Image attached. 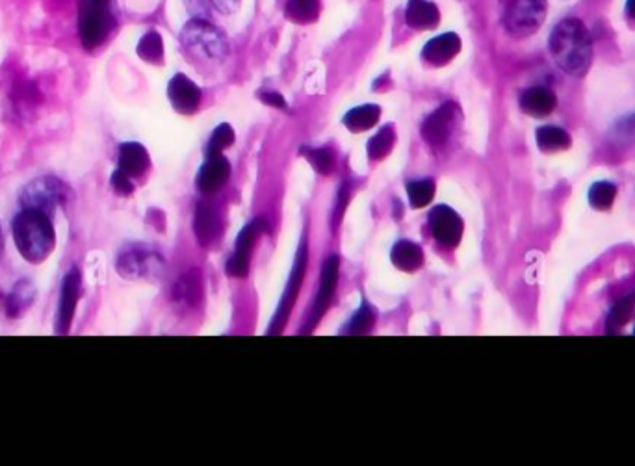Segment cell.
<instances>
[{"label":"cell","instance_id":"8fae6325","mask_svg":"<svg viewBox=\"0 0 635 466\" xmlns=\"http://www.w3.org/2000/svg\"><path fill=\"white\" fill-rule=\"evenodd\" d=\"M270 229L268 221L255 220L247 225L242 233L238 234L236 240V251H234L233 259L227 262V272L233 277H246L249 272V257L253 251V244L257 240V236L266 233Z\"/></svg>","mask_w":635,"mask_h":466},{"label":"cell","instance_id":"836d02e7","mask_svg":"<svg viewBox=\"0 0 635 466\" xmlns=\"http://www.w3.org/2000/svg\"><path fill=\"white\" fill-rule=\"evenodd\" d=\"M305 156L309 158L312 168L327 175L333 169V156L327 149H303Z\"/></svg>","mask_w":635,"mask_h":466},{"label":"cell","instance_id":"e0dca14e","mask_svg":"<svg viewBox=\"0 0 635 466\" xmlns=\"http://www.w3.org/2000/svg\"><path fill=\"white\" fill-rule=\"evenodd\" d=\"M519 103L524 114L532 117H546L556 110L558 97L554 91L548 90L545 86H535L530 90L522 91Z\"/></svg>","mask_w":635,"mask_h":466},{"label":"cell","instance_id":"4dcf8cb0","mask_svg":"<svg viewBox=\"0 0 635 466\" xmlns=\"http://www.w3.org/2000/svg\"><path fill=\"white\" fill-rule=\"evenodd\" d=\"M407 194H409L411 207H426V205L431 203V199L435 195V182L431 181V179L409 182L407 184Z\"/></svg>","mask_w":635,"mask_h":466},{"label":"cell","instance_id":"7402d4cb","mask_svg":"<svg viewBox=\"0 0 635 466\" xmlns=\"http://www.w3.org/2000/svg\"><path fill=\"white\" fill-rule=\"evenodd\" d=\"M390 259L394 262V266L403 272H416L424 264V251L415 242L402 240L392 247Z\"/></svg>","mask_w":635,"mask_h":466},{"label":"cell","instance_id":"8d00e7d4","mask_svg":"<svg viewBox=\"0 0 635 466\" xmlns=\"http://www.w3.org/2000/svg\"><path fill=\"white\" fill-rule=\"evenodd\" d=\"M240 2L242 0H210V4L223 15H231V13L236 12L240 8Z\"/></svg>","mask_w":635,"mask_h":466},{"label":"cell","instance_id":"cb8c5ba5","mask_svg":"<svg viewBox=\"0 0 635 466\" xmlns=\"http://www.w3.org/2000/svg\"><path fill=\"white\" fill-rule=\"evenodd\" d=\"M381 117V108L377 104H363L350 110L344 117V125L351 132H364V130L372 129L377 125Z\"/></svg>","mask_w":635,"mask_h":466},{"label":"cell","instance_id":"484cf974","mask_svg":"<svg viewBox=\"0 0 635 466\" xmlns=\"http://www.w3.org/2000/svg\"><path fill=\"white\" fill-rule=\"evenodd\" d=\"M138 56L149 64H162L164 60V43L156 30L147 32L138 43Z\"/></svg>","mask_w":635,"mask_h":466},{"label":"cell","instance_id":"9c48e42d","mask_svg":"<svg viewBox=\"0 0 635 466\" xmlns=\"http://www.w3.org/2000/svg\"><path fill=\"white\" fill-rule=\"evenodd\" d=\"M459 106L455 103L442 104L422 125V136L431 147H442L450 142L459 121Z\"/></svg>","mask_w":635,"mask_h":466},{"label":"cell","instance_id":"d6a6232c","mask_svg":"<svg viewBox=\"0 0 635 466\" xmlns=\"http://www.w3.org/2000/svg\"><path fill=\"white\" fill-rule=\"evenodd\" d=\"M234 143V130L231 125L223 123L218 129L214 130V134L210 136V142L207 145L208 156L221 155V151H225L227 147H231Z\"/></svg>","mask_w":635,"mask_h":466},{"label":"cell","instance_id":"30bf717a","mask_svg":"<svg viewBox=\"0 0 635 466\" xmlns=\"http://www.w3.org/2000/svg\"><path fill=\"white\" fill-rule=\"evenodd\" d=\"M429 229L442 246L455 247L463 238V220L454 208L435 207L429 212Z\"/></svg>","mask_w":635,"mask_h":466},{"label":"cell","instance_id":"44dd1931","mask_svg":"<svg viewBox=\"0 0 635 466\" xmlns=\"http://www.w3.org/2000/svg\"><path fill=\"white\" fill-rule=\"evenodd\" d=\"M441 21L439 8L429 0H409L405 8V23L415 30L435 28Z\"/></svg>","mask_w":635,"mask_h":466},{"label":"cell","instance_id":"5b68a950","mask_svg":"<svg viewBox=\"0 0 635 466\" xmlns=\"http://www.w3.org/2000/svg\"><path fill=\"white\" fill-rule=\"evenodd\" d=\"M546 0H511L507 6L504 25L515 38H528L545 23Z\"/></svg>","mask_w":635,"mask_h":466},{"label":"cell","instance_id":"277c9868","mask_svg":"<svg viewBox=\"0 0 635 466\" xmlns=\"http://www.w3.org/2000/svg\"><path fill=\"white\" fill-rule=\"evenodd\" d=\"M182 41L188 51L205 60H221L229 51L223 34L205 19H194L184 26Z\"/></svg>","mask_w":635,"mask_h":466},{"label":"cell","instance_id":"7a4b0ae2","mask_svg":"<svg viewBox=\"0 0 635 466\" xmlns=\"http://www.w3.org/2000/svg\"><path fill=\"white\" fill-rule=\"evenodd\" d=\"M12 234L17 251L30 264H39L47 259L56 244L51 216L34 208H23L15 216Z\"/></svg>","mask_w":635,"mask_h":466},{"label":"cell","instance_id":"f35d334b","mask_svg":"<svg viewBox=\"0 0 635 466\" xmlns=\"http://www.w3.org/2000/svg\"><path fill=\"white\" fill-rule=\"evenodd\" d=\"M626 13H628V17L635 19V0H628V2H626Z\"/></svg>","mask_w":635,"mask_h":466},{"label":"cell","instance_id":"8992f818","mask_svg":"<svg viewBox=\"0 0 635 466\" xmlns=\"http://www.w3.org/2000/svg\"><path fill=\"white\" fill-rule=\"evenodd\" d=\"M69 197V190L64 182L56 177H39L36 181L26 184L21 194V207L34 208L47 216L54 214V210L62 207Z\"/></svg>","mask_w":635,"mask_h":466},{"label":"cell","instance_id":"5bb4252c","mask_svg":"<svg viewBox=\"0 0 635 466\" xmlns=\"http://www.w3.org/2000/svg\"><path fill=\"white\" fill-rule=\"evenodd\" d=\"M168 97L177 112L194 114L201 103V90L190 78L179 73L169 80Z\"/></svg>","mask_w":635,"mask_h":466},{"label":"cell","instance_id":"6da1fadb","mask_svg":"<svg viewBox=\"0 0 635 466\" xmlns=\"http://www.w3.org/2000/svg\"><path fill=\"white\" fill-rule=\"evenodd\" d=\"M548 49L559 69L572 77H584L593 62V39L587 26L574 17H567L554 26Z\"/></svg>","mask_w":635,"mask_h":466},{"label":"cell","instance_id":"4fadbf2b","mask_svg":"<svg viewBox=\"0 0 635 466\" xmlns=\"http://www.w3.org/2000/svg\"><path fill=\"white\" fill-rule=\"evenodd\" d=\"M338 266H340V260L338 257H329L325 260L324 270H322V281H320V288H318V296L312 303L311 318H309V324L303 329L305 333H311L312 329L318 325V322L322 320L325 311L329 309L331 305V299L335 294V288L338 283Z\"/></svg>","mask_w":635,"mask_h":466},{"label":"cell","instance_id":"f546056e","mask_svg":"<svg viewBox=\"0 0 635 466\" xmlns=\"http://www.w3.org/2000/svg\"><path fill=\"white\" fill-rule=\"evenodd\" d=\"M394 142H396V130L387 125V127L379 130L376 136L368 142V155H370L372 160L385 158V156L389 155L390 149L394 147Z\"/></svg>","mask_w":635,"mask_h":466},{"label":"cell","instance_id":"d4e9b609","mask_svg":"<svg viewBox=\"0 0 635 466\" xmlns=\"http://www.w3.org/2000/svg\"><path fill=\"white\" fill-rule=\"evenodd\" d=\"M34 298H36L34 285L30 281H19L13 286L12 294L6 298V314L10 318L21 316L26 309H30Z\"/></svg>","mask_w":635,"mask_h":466},{"label":"cell","instance_id":"9a60e30c","mask_svg":"<svg viewBox=\"0 0 635 466\" xmlns=\"http://www.w3.org/2000/svg\"><path fill=\"white\" fill-rule=\"evenodd\" d=\"M606 333L611 337H635V294L621 299L606 320Z\"/></svg>","mask_w":635,"mask_h":466},{"label":"cell","instance_id":"83f0119b","mask_svg":"<svg viewBox=\"0 0 635 466\" xmlns=\"http://www.w3.org/2000/svg\"><path fill=\"white\" fill-rule=\"evenodd\" d=\"M286 15L296 23H312L320 15V0H288Z\"/></svg>","mask_w":635,"mask_h":466},{"label":"cell","instance_id":"ffe728a7","mask_svg":"<svg viewBox=\"0 0 635 466\" xmlns=\"http://www.w3.org/2000/svg\"><path fill=\"white\" fill-rule=\"evenodd\" d=\"M149 168V155L145 147L136 142L123 143L119 147V162L117 171L125 173L130 179L140 177Z\"/></svg>","mask_w":635,"mask_h":466},{"label":"cell","instance_id":"d6986e66","mask_svg":"<svg viewBox=\"0 0 635 466\" xmlns=\"http://www.w3.org/2000/svg\"><path fill=\"white\" fill-rule=\"evenodd\" d=\"M461 51V39L454 32L429 39L422 51V58L431 65H444L452 62Z\"/></svg>","mask_w":635,"mask_h":466},{"label":"cell","instance_id":"f1b7e54d","mask_svg":"<svg viewBox=\"0 0 635 466\" xmlns=\"http://www.w3.org/2000/svg\"><path fill=\"white\" fill-rule=\"evenodd\" d=\"M615 197H617V186L613 182H597L589 190V203L600 212L610 210L615 203Z\"/></svg>","mask_w":635,"mask_h":466},{"label":"cell","instance_id":"4316f807","mask_svg":"<svg viewBox=\"0 0 635 466\" xmlns=\"http://www.w3.org/2000/svg\"><path fill=\"white\" fill-rule=\"evenodd\" d=\"M175 298L182 303H188V305H195L201 299V275L199 272L194 270V272L182 275L181 281L175 286Z\"/></svg>","mask_w":635,"mask_h":466},{"label":"cell","instance_id":"1f68e13d","mask_svg":"<svg viewBox=\"0 0 635 466\" xmlns=\"http://www.w3.org/2000/svg\"><path fill=\"white\" fill-rule=\"evenodd\" d=\"M374 322H376V314L368 305H363L353 314L350 324L344 329V335H364L374 327Z\"/></svg>","mask_w":635,"mask_h":466},{"label":"cell","instance_id":"e575fe53","mask_svg":"<svg viewBox=\"0 0 635 466\" xmlns=\"http://www.w3.org/2000/svg\"><path fill=\"white\" fill-rule=\"evenodd\" d=\"M112 186H114V190H116L117 194L121 195H129L134 192V184H132V179L127 177L125 173H121V171H117L112 175Z\"/></svg>","mask_w":635,"mask_h":466},{"label":"cell","instance_id":"603a6c76","mask_svg":"<svg viewBox=\"0 0 635 466\" xmlns=\"http://www.w3.org/2000/svg\"><path fill=\"white\" fill-rule=\"evenodd\" d=\"M535 140H537V147H539L543 153L567 151L572 145L571 134H569L567 130L554 127V125L539 127L537 132H535Z\"/></svg>","mask_w":635,"mask_h":466},{"label":"cell","instance_id":"3957f363","mask_svg":"<svg viewBox=\"0 0 635 466\" xmlns=\"http://www.w3.org/2000/svg\"><path fill=\"white\" fill-rule=\"evenodd\" d=\"M110 0H82L78 13V34L86 51H93L103 43L112 30Z\"/></svg>","mask_w":635,"mask_h":466},{"label":"cell","instance_id":"7c38bea8","mask_svg":"<svg viewBox=\"0 0 635 466\" xmlns=\"http://www.w3.org/2000/svg\"><path fill=\"white\" fill-rule=\"evenodd\" d=\"M80 273L77 268L69 270L65 275L64 283H62V292H60V301H58V311H56V324L54 331L58 335H67L71 324H73V316L77 311L78 298H80Z\"/></svg>","mask_w":635,"mask_h":466},{"label":"cell","instance_id":"52a82bcc","mask_svg":"<svg viewBox=\"0 0 635 466\" xmlns=\"http://www.w3.org/2000/svg\"><path fill=\"white\" fill-rule=\"evenodd\" d=\"M116 268L125 279H151L160 272L162 259L151 249L129 246L117 255Z\"/></svg>","mask_w":635,"mask_h":466},{"label":"cell","instance_id":"ac0fdd59","mask_svg":"<svg viewBox=\"0 0 635 466\" xmlns=\"http://www.w3.org/2000/svg\"><path fill=\"white\" fill-rule=\"evenodd\" d=\"M195 236L201 246H210L218 240L221 233V220L218 210L207 201L199 203L195 210Z\"/></svg>","mask_w":635,"mask_h":466},{"label":"cell","instance_id":"ba28073f","mask_svg":"<svg viewBox=\"0 0 635 466\" xmlns=\"http://www.w3.org/2000/svg\"><path fill=\"white\" fill-rule=\"evenodd\" d=\"M305 268H307V246H305V242H303L301 247H299L298 257H296V264H294L292 275H290V279H288L285 296L281 299L279 309L275 312L272 325H270V329H268L270 335H279V333L283 331L286 320H288V316H290V311H292V307H294V303H296V299H298L299 286H301L303 277H305Z\"/></svg>","mask_w":635,"mask_h":466},{"label":"cell","instance_id":"2e32d148","mask_svg":"<svg viewBox=\"0 0 635 466\" xmlns=\"http://www.w3.org/2000/svg\"><path fill=\"white\" fill-rule=\"evenodd\" d=\"M229 175H231V164L227 162L225 156H208L203 168L199 169L197 188L203 194H214L227 182Z\"/></svg>","mask_w":635,"mask_h":466},{"label":"cell","instance_id":"d590c367","mask_svg":"<svg viewBox=\"0 0 635 466\" xmlns=\"http://www.w3.org/2000/svg\"><path fill=\"white\" fill-rule=\"evenodd\" d=\"M348 199H350V190H348V182H344V186L340 188L338 192L337 208H335V225H337L340 218H342V212L348 205Z\"/></svg>","mask_w":635,"mask_h":466},{"label":"cell","instance_id":"74e56055","mask_svg":"<svg viewBox=\"0 0 635 466\" xmlns=\"http://www.w3.org/2000/svg\"><path fill=\"white\" fill-rule=\"evenodd\" d=\"M260 99L275 108H286L285 99L279 93H260Z\"/></svg>","mask_w":635,"mask_h":466}]
</instances>
